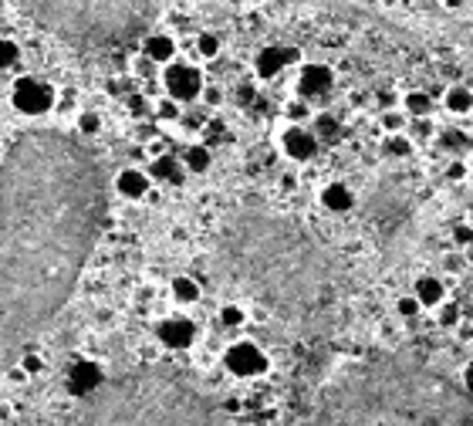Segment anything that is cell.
<instances>
[{"instance_id":"cell-1","label":"cell","mask_w":473,"mask_h":426,"mask_svg":"<svg viewBox=\"0 0 473 426\" xmlns=\"http://www.w3.org/2000/svg\"><path fill=\"white\" fill-rule=\"evenodd\" d=\"M105 220V173L78 139L34 129L0 163V372L71 298Z\"/></svg>"},{"instance_id":"cell-2","label":"cell","mask_w":473,"mask_h":426,"mask_svg":"<svg viewBox=\"0 0 473 426\" xmlns=\"http://www.w3.org/2000/svg\"><path fill=\"white\" fill-rule=\"evenodd\" d=\"M311 426H473V396L419 352H372L321 382Z\"/></svg>"},{"instance_id":"cell-3","label":"cell","mask_w":473,"mask_h":426,"mask_svg":"<svg viewBox=\"0 0 473 426\" xmlns=\"http://www.w3.org/2000/svg\"><path fill=\"white\" fill-rule=\"evenodd\" d=\"M220 271L284 318H305L321 291V254L291 220L237 213L220 237Z\"/></svg>"},{"instance_id":"cell-4","label":"cell","mask_w":473,"mask_h":426,"mask_svg":"<svg viewBox=\"0 0 473 426\" xmlns=\"http://www.w3.org/2000/svg\"><path fill=\"white\" fill-rule=\"evenodd\" d=\"M81 426H216L210 399L169 369H139L102 382Z\"/></svg>"},{"instance_id":"cell-5","label":"cell","mask_w":473,"mask_h":426,"mask_svg":"<svg viewBox=\"0 0 473 426\" xmlns=\"http://www.w3.org/2000/svg\"><path fill=\"white\" fill-rule=\"evenodd\" d=\"M45 28L81 45L129 41L153 21V4H31L28 7Z\"/></svg>"},{"instance_id":"cell-6","label":"cell","mask_w":473,"mask_h":426,"mask_svg":"<svg viewBox=\"0 0 473 426\" xmlns=\"http://www.w3.org/2000/svg\"><path fill=\"white\" fill-rule=\"evenodd\" d=\"M223 362L233 376H240V379H250V376H260L264 369H267V355L254 345V342H237V345H230L227 355H223Z\"/></svg>"},{"instance_id":"cell-7","label":"cell","mask_w":473,"mask_h":426,"mask_svg":"<svg viewBox=\"0 0 473 426\" xmlns=\"http://www.w3.org/2000/svg\"><path fill=\"white\" fill-rule=\"evenodd\" d=\"M163 81H166V91L176 102H189V98H197L203 91V75L193 64H169Z\"/></svg>"},{"instance_id":"cell-8","label":"cell","mask_w":473,"mask_h":426,"mask_svg":"<svg viewBox=\"0 0 473 426\" xmlns=\"http://www.w3.org/2000/svg\"><path fill=\"white\" fill-rule=\"evenodd\" d=\"M318 146L321 142L315 139V132L305 129V125H291V129H284V136H281V149H284V156L298 159V163L311 159V156L318 152Z\"/></svg>"},{"instance_id":"cell-9","label":"cell","mask_w":473,"mask_h":426,"mask_svg":"<svg viewBox=\"0 0 473 426\" xmlns=\"http://www.w3.org/2000/svg\"><path fill=\"white\" fill-rule=\"evenodd\" d=\"M156 338L169 345V349H186V345H193V338H197V325L183 315H173V318L159 321V328H156Z\"/></svg>"},{"instance_id":"cell-10","label":"cell","mask_w":473,"mask_h":426,"mask_svg":"<svg viewBox=\"0 0 473 426\" xmlns=\"http://www.w3.org/2000/svg\"><path fill=\"white\" fill-rule=\"evenodd\" d=\"M332 85H335V75H332L328 64H305V68H301L298 91H301L305 98H321V95H328Z\"/></svg>"},{"instance_id":"cell-11","label":"cell","mask_w":473,"mask_h":426,"mask_svg":"<svg viewBox=\"0 0 473 426\" xmlns=\"http://www.w3.org/2000/svg\"><path fill=\"white\" fill-rule=\"evenodd\" d=\"M14 102L24 108V112H45V108H51L54 95H51V88H47V85H41V81L28 78V81H21V85H17Z\"/></svg>"},{"instance_id":"cell-12","label":"cell","mask_w":473,"mask_h":426,"mask_svg":"<svg viewBox=\"0 0 473 426\" xmlns=\"http://www.w3.org/2000/svg\"><path fill=\"white\" fill-rule=\"evenodd\" d=\"M298 61V51L294 47H277V45H271V47H264L257 54V75L260 78H274L277 71H284L288 64H294Z\"/></svg>"},{"instance_id":"cell-13","label":"cell","mask_w":473,"mask_h":426,"mask_svg":"<svg viewBox=\"0 0 473 426\" xmlns=\"http://www.w3.org/2000/svg\"><path fill=\"white\" fill-rule=\"evenodd\" d=\"M412 294H416V301L423 304V308H440V304H446V284H443L440 277H433V274H423L416 281Z\"/></svg>"},{"instance_id":"cell-14","label":"cell","mask_w":473,"mask_h":426,"mask_svg":"<svg viewBox=\"0 0 473 426\" xmlns=\"http://www.w3.org/2000/svg\"><path fill=\"white\" fill-rule=\"evenodd\" d=\"M321 207L332 213H349L355 207V193H351L345 183H328L325 190H321Z\"/></svg>"},{"instance_id":"cell-15","label":"cell","mask_w":473,"mask_h":426,"mask_svg":"<svg viewBox=\"0 0 473 426\" xmlns=\"http://www.w3.org/2000/svg\"><path fill=\"white\" fill-rule=\"evenodd\" d=\"M115 186H119L122 197L142 200L146 197V190H149V173H142V169H125V173H119Z\"/></svg>"},{"instance_id":"cell-16","label":"cell","mask_w":473,"mask_h":426,"mask_svg":"<svg viewBox=\"0 0 473 426\" xmlns=\"http://www.w3.org/2000/svg\"><path fill=\"white\" fill-rule=\"evenodd\" d=\"M71 389L81 396H92L102 389V376H98V369L92 362H78L75 372H71Z\"/></svg>"},{"instance_id":"cell-17","label":"cell","mask_w":473,"mask_h":426,"mask_svg":"<svg viewBox=\"0 0 473 426\" xmlns=\"http://www.w3.org/2000/svg\"><path fill=\"white\" fill-rule=\"evenodd\" d=\"M443 105L453 115H467V112H473V91L467 85H450L443 95Z\"/></svg>"},{"instance_id":"cell-18","label":"cell","mask_w":473,"mask_h":426,"mask_svg":"<svg viewBox=\"0 0 473 426\" xmlns=\"http://www.w3.org/2000/svg\"><path fill=\"white\" fill-rule=\"evenodd\" d=\"M402 112H406L409 119H429V112H433V95H426V91H406V95H402Z\"/></svg>"},{"instance_id":"cell-19","label":"cell","mask_w":473,"mask_h":426,"mask_svg":"<svg viewBox=\"0 0 473 426\" xmlns=\"http://www.w3.org/2000/svg\"><path fill=\"white\" fill-rule=\"evenodd\" d=\"M173 54H176V45H173V38H166V34H153V38L146 41V58H149V61L169 64Z\"/></svg>"},{"instance_id":"cell-20","label":"cell","mask_w":473,"mask_h":426,"mask_svg":"<svg viewBox=\"0 0 473 426\" xmlns=\"http://www.w3.org/2000/svg\"><path fill=\"white\" fill-rule=\"evenodd\" d=\"M149 176H156V180H163V183H183V166L173 156H159L153 166H149Z\"/></svg>"},{"instance_id":"cell-21","label":"cell","mask_w":473,"mask_h":426,"mask_svg":"<svg viewBox=\"0 0 473 426\" xmlns=\"http://www.w3.org/2000/svg\"><path fill=\"white\" fill-rule=\"evenodd\" d=\"M440 146L450 152H470L473 149V136H467L463 129H443L440 132Z\"/></svg>"},{"instance_id":"cell-22","label":"cell","mask_w":473,"mask_h":426,"mask_svg":"<svg viewBox=\"0 0 473 426\" xmlns=\"http://www.w3.org/2000/svg\"><path fill=\"white\" fill-rule=\"evenodd\" d=\"M382 149H385V156H392V159H409L412 149H416V142L402 132V136H385Z\"/></svg>"},{"instance_id":"cell-23","label":"cell","mask_w":473,"mask_h":426,"mask_svg":"<svg viewBox=\"0 0 473 426\" xmlns=\"http://www.w3.org/2000/svg\"><path fill=\"white\" fill-rule=\"evenodd\" d=\"M382 129H385L389 136H402V132L409 129V115L399 112V108H385V112H382Z\"/></svg>"},{"instance_id":"cell-24","label":"cell","mask_w":473,"mask_h":426,"mask_svg":"<svg viewBox=\"0 0 473 426\" xmlns=\"http://www.w3.org/2000/svg\"><path fill=\"white\" fill-rule=\"evenodd\" d=\"M311 132H315L318 142H335V139L341 136V129H338V122L332 119V115H318L315 125H311Z\"/></svg>"},{"instance_id":"cell-25","label":"cell","mask_w":473,"mask_h":426,"mask_svg":"<svg viewBox=\"0 0 473 426\" xmlns=\"http://www.w3.org/2000/svg\"><path fill=\"white\" fill-rule=\"evenodd\" d=\"M173 298L183 301V304H193L199 298V284L193 277H176V281H173Z\"/></svg>"},{"instance_id":"cell-26","label":"cell","mask_w":473,"mask_h":426,"mask_svg":"<svg viewBox=\"0 0 473 426\" xmlns=\"http://www.w3.org/2000/svg\"><path fill=\"white\" fill-rule=\"evenodd\" d=\"M433 132H436V129H433V122L429 119H412L406 136H409L412 142H426V139H433Z\"/></svg>"},{"instance_id":"cell-27","label":"cell","mask_w":473,"mask_h":426,"mask_svg":"<svg viewBox=\"0 0 473 426\" xmlns=\"http://www.w3.org/2000/svg\"><path fill=\"white\" fill-rule=\"evenodd\" d=\"M460 318H463V311H460V304H457V301L440 304V325H443V328H457Z\"/></svg>"},{"instance_id":"cell-28","label":"cell","mask_w":473,"mask_h":426,"mask_svg":"<svg viewBox=\"0 0 473 426\" xmlns=\"http://www.w3.org/2000/svg\"><path fill=\"white\" fill-rule=\"evenodd\" d=\"M396 311H399V318H416V315L423 311V304L416 301V294H406V298L396 301Z\"/></svg>"},{"instance_id":"cell-29","label":"cell","mask_w":473,"mask_h":426,"mask_svg":"<svg viewBox=\"0 0 473 426\" xmlns=\"http://www.w3.org/2000/svg\"><path fill=\"white\" fill-rule=\"evenodd\" d=\"M186 166L193 169V173H203V169L210 166V152L199 149V146H197V149H189V152H186Z\"/></svg>"},{"instance_id":"cell-30","label":"cell","mask_w":473,"mask_h":426,"mask_svg":"<svg viewBox=\"0 0 473 426\" xmlns=\"http://www.w3.org/2000/svg\"><path fill=\"white\" fill-rule=\"evenodd\" d=\"M197 47H199V54H203V58H216V54H220V41H216V34H199Z\"/></svg>"},{"instance_id":"cell-31","label":"cell","mask_w":473,"mask_h":426,"mask_svg":"<svg viewBox=\"0 0 473 426\" xmlns=\"http://www.w3.org/2000/svg\"><path fill=\"white\" fill-rule=\"evenodd\" d=\"M244 318H247V315H244V308H240V304H227V308L220 311V321L230 325V328H233V325H240Z\"/></svg>"},{"instance_id":"cell-32","label":"cell","mask_w":473,"mask_h":426,"mask_svg":"<svg viewBox=\"0 0 473 426\" xmlns=\"http://www.w3.org/2000/svg\"><path fill=\"white\" fill-rule=\"evenodd\" d=\"M453 241H457L460 247H473V227H470V224H460V227H453Z\"/></svg>"},{"instance_id":"cell-33","label":"cell","mask_w":473,"mask_h":426,"mask_svg":"<svg viewBox=\"0 0 473 426\" xmlns=\"http://www.w3.org/2000/svg\"><path fill=\"white\" fill-rule=\"evenodd\" d=\"M443 271L446 274H463L467 271V260L460 258V254H450V258H443Z\"/></svg>"},{"instance_id":"cell-34","label":"cell","mask_w":473,"mask_h":426,"mask_svg":"<svg viewBox=\"0 0 473 426\" xmlns=\"http://www.w3.org/2000/svg\"><path fill=\"white\" fill-rule=\"evenodd\" d=\"M446 180H450V183H463V180H467V163H460V159H457V163H450V166H446Z\"/></svg>"},{"instance_id":"cell-35","label":"cell","mask_w":473,"mask_h":426,"mask_svg":"<svg viewBox=\"0 0 473 426\" xmlns=\"http://www.w3.org/2000/svg\"><path fill=\"white\" fill-rule=\"evenodd\" d=\"M463 389H467V393L473 396V362L467 365V369H463Z\"/></svg>"},{"instance_id":"cell-36","label":"cell","mask_w":473,"mask_h":426,"mask_svg":"<svg viewBox=\"0 0 473 426\" xmlns=\"http://www.w3.org/2000/svg\"><path fill=\"white\" fill-rule=\"evenodd\" d=\"M81 129H85V132H95V129H98V119H95V115H85V119H81Z\"/></svg>"}]
</instances>
